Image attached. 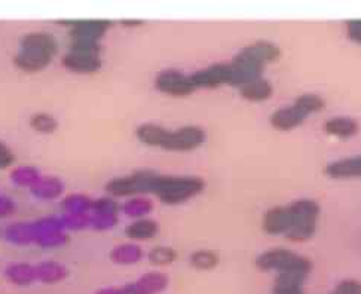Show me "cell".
Here are the masks:
<instances>
[{
	"label": "cell",
	"mask_w": 361,
	"mask_h": 294,
	"mask_svg": "<svg viewBox=\"0 0 361 294\" xmlns=\"http://www.w3.org/2000/svg\"><path fill=\"white\" fill-rule=\"evenodd\" d=\"M58 41L52 33L30 32L21 36L18 51L12 57V63L23 73H41L51 66L58 54Z\"/></svg>",
	"instance_id": "cell-1"
},
{
	"label": "cell",
	"mask_w": 361,
	"mask_h": 294,
	"mask_svg": "<svg viewBox=\"0 0 361 294\" xmlns=\"http://www.w3.org/2000/svg\"><path fill=\"white\" fill-rule=\"evenodd\" d=\"M320 205L312 199H299L286 207H272L263 215L262 226L269 235H286L293 228H317Z\"/></svg>",
	"instance_id": "cell-2"
},
{
	"label": "cell",
	"mask_w": 361,
	"mask_h": 294,
	"mask_svg": "<svg viewBox=\"0 0 361 294\" xmlns=\"http://www.w3.org/2000/svg\"><path fill=\"white\" fill-rule=\"evenodd\" d=\"M206 189V182L193 175H161L155 179L152 193L165 205H179Z\"/></svg>",
	"instance_id": "cell-3"
},
{
	"label": "cell",
	"mask_w": 361,
	"mask_h": 294,
	"mask_svg": "<svg viewBox=\"0 0 361 294\" xmlns=\"http://www.w3.org/2000/svg\"><path fill=\"white\" fill-rule=\"evenodd\" d=\"M156 175L158 173L152 170H137L109 180L104 186V190L112 198H133V196L152 193Z\"/></svg>",
	"instance_id": "cell-4"
},
{
	"label": "cell",
	"mask_w": 361,
	"mask_h": 294,
	"mask_svg": "<svg viewBox=\"0 0 361 294\" xmlns=\"http://www.w3.org/2000/svg\"><path fill=\"white\" fill-rule=\"evenodd\" d=\"M256 266L260 271H277L278 273L286 272H299L308 273L312 269V263L309 259L299 256V254L293 253L286 248H272L265 253H262L256 259Z\"/></svg>",
	"instance_id": "cell-5"
},
{
	"label": "cell",
	"mask_w": 361,
	"mask_h": 294,
	"mask_svg": "<svg viewBox=\"0 0 361 294\" xmlns=\"http://www.w3.org/2000/svg\"><path fill=\"white\" fill-rule=\"evenodd\" d=\"M58 23L69 27L70 41L101 42V39L113 27L112 19H104V18L60 19Z\"/></svg>",
	"instance_id": "cell-6"
},
{
	"label": "cell",
	"mask_w": 361,
	"mask_h": 294,
	"mask_svg": "<svg viewBox=\"0 0 361 294\" xmlns=\"http://www.w3.org/2000/svg\"><path fill=\"white\" fill-rule=\"evenodd\" d=\"M229 66L232 73L231 85L240 88L242 85L262 77V72L266 64H263L259 58L251 52V49L246 46L242 48L235 57H233V60Z\"/></svg>",
	"instance_id": "cell-7"
},
{
	"label": "cell",
	"mask_w": 361,
	"mask_h": 294,
	"mask_svg": "<svg viewBox=\"0 0 361 294\" xmlns=\"http://www.w3.org/2000/svg\"><path fill=\"white\" fill-rule=\"evenodd\" d=\"M206 131L198 125H184L177 130H168L161 149L170 152H191L206 143Z\"/></svg>",
	"instance_id": "cell-8"
},
{
	"label": "cell",
	"mask_w": 361,
	"mask_h": 294,
	"mask_svg": "<svg viewBox=\"0 0 361 294\" xmlns=\"http://www.w3.org/2000/svg\"><path fill=\"white\" fill-rule=\"evenodd\" d=\"M61 64L75 75H95L101 70V52L81 51V49H67L61 57Z\"/></svg>",
	"instance_id": "cell-9"
},
{
	"label": "cell",
	"mask_w": 361,
	"mask_h": 294,
	"mask_svg": "<svg viewBox=\"0 0 361 294\" xmlns=\"http://www.w3.org/2000/svg\"><path fill=\"white\" fill-rule=\"evenodd\" d=\"M155 88L159 92L173 97H186L195 91L191 77L175 68H167L156 76Z\"/></svg>",
	"instance_id": "cell-10"
},
{
	"label": "cell",
	"mask_w": 361,
	"mask_h": 294,
	"mask_svg": "<svg viewBox=\"0 0 361 294\" xmlns=\"http://www.w3.org/2000/svg\"><path fill=\"white\" fill-rule=\"evenodd\" d=\"M189 77L195 90H198V88H217L222 85H231V66L217 63L189 75Z\"/></svg>",
	"instance_id": "cell-11"
},
{
	"label": "cell",
	"mask_w": 361,
	"mask_h": 294,
	"mask_svg": "<svg viewBox=\"0 0 361 294\" xmlns=\"http://www.w3.org/2000/svg\"><path fill=\"white\" fill-rule=\"evenodd\" d=\"M170 280L162 272H148L137 281L126 284L125 294H159L168 287Z\"/></svg>",
	"instance_id": "cell-12"
},
{
	"label": "cell",
	"mask_w": 361,
	"mask_h": 294,
	"mask_svg": "<svg viewBox=\"0 0 361 294\" xmlns=\"http://www.w3.org/2000/svg\"><path fill=\"white\" fill-rule=\"evenodd\" d=\"M64 192L66 184L60 177H57V175H42L41 180L30 189L33 198L45 202L57 201L60 198L63 199Z\"/></svg>",
	"instance_id": "cell-13"
},
{
	"label": "cell",
	"mask_w": 361,
	"mask_h": 294,
	"mask_svg": "<svg viewBox=\"0 0 361 294\" xmlns=\"http://www.w3.org/2000/svg\"><path fill=\"white\" fill-rule=\"evenodd\" d=\"M308 115L302 112L297 106L291 104L287 107H281L271 115L269 122L278 131H291L304 124Z\"/></svg>",
	"instance_id": "cell-14"
},
{
	"label": "cell",
	"mask_w": 361,
	"mask_h": 294,
	"mask_svg": "<svg viewBox=\"0 0 361 294\" xmlns=\"http://www.w3.org/2000/svg\"><path fill=\"white\" fill-rule=\"evenodd\" d=\"M6 280L17 287H30L37 282L36 264L28 262H14L5 268Z\"/></svg>",
	"instance_id": "cell-15"
},
{
	"label": "cell",
	"mask_w": 361,
	"mask_h": 294,
	"mask_svg": "<svg viewBox=\"0 0 361 294\" xmlns=\"http://www.w3.org/2000/svg\"><path fill=\"white\" fill-rule=\"evenodd\" d=\"M124 233L126 238L131 239V242L150 241L159 233V223L150 217L135 219L130 224H126Z\"/></svg>",
	"instance_id": "cell-16"
},
{
	"label": "cell",
	"mask_w": 361,
	"mask_h": 294,
	"mask_svg": "<svg viewBox=\"0 0 361 294\" xmlns=\"http://www.w3.org/2000/svg\"><path fill=\"white\" fill-rule=\"evenodd\" d=\"M2 235L6 242L17 245V247H27V245L35 244L33 222H15L8 224Z\"/></svg>",
	"instance_id": "cell-17"
},
{
	"label": "cell",
	"mask_w": 361,
	"mask_h": 294,
	"mask_svg": "<svg viewBox=\"0 0 361 294\" xmlns=\"http://www.w3.org/2000/svg\"><path fill=\"white\" fill-rule=\"evenodd\" d=\"M69 277V269L66 264L55 260H45L36 264V278L37 282L54 286V284L63 282Z\"/></svg>",
	"instance_id": "cell-18"
},
{
	"label": "cell",
	"mask_w": 361,
	"mask_h": 294,
	"mask_svg": "<svg viewBox=\"0 0 361 294\" xmlns=\"http://www.w3.org/2000/svg\"><path fill=\"white\" fill-rule=\"evenodd\" d=\"M144 253L139 244L135 242H122L115 245L109 253V259L119 266H131L143 260Z\"/></svg>",
	"instance_id": "cell-19"
},
{
	"label": "cell",
	"mask_w": 361,
	"mask_h": 294,
	"mask_svg": "<svg viewBox=\"0 0 361 294\" xmlns=\"http://www.w3.org/2000/svg\"><path fill=\"white\" fill-rule=\"evenodd\" d=\"M324 171L331 179L361 177V155L330 162Z\"/></svg>",
	"instance_id": "cell-20"
},
{
	"label": "cell",
	"mask_w": 361,
	"mask_h": 294,
	"mask_svg": "<svg viewBox=\"0 0 361 294\" xmlns=\"http://www.w3.org/2000/svg\"><path fill=\"white\" fill-rule=\"evenodd\" d=\"M272 92H274V88H272L271 82L265 79V77H259V79L240 86L241 97L253 103H262L269 100Z\"/></svg>",
	"instance_id": "cell-21"
},
{
	"label": "cell",
	"mask_w": 361,
	"mask_h": 294,
	"mask_svg": "<svg viewBox=\"0 0 361 294\" xmlns=\"http://www.w3.org/2000/svg\"><path fill=\"white\" fill-rule=\"evenodd\" d=\"M167 131L168 130L164 128L162 125L153 122H144L137 126V130H135V137H137V140L144 146L159 147L161 149L165 140V135H167Z\"/></svg>",
	"instance_id": "cell-22"
},
{
	"label": "cell",
	"mask_w": 361,
	"mask_h": 294,
	"mask_svg": "<svg viewBox=\"0 0 361 294\" xmlns=\"http://www.w3.org/2000/svg\"><path fill=\"white\" fill-rule=\"evenodd\" d=\"M324 131L336 139H349L358 133V124L353 117L336 116L324 124Z\"/></svg>",
	"instance_id": "cell-23"
},
{
	"label": "cell",
	"mask_w": 361,
	"mask_h": 294,
	"mask_svg": "<svg viewBox=\"0 0 361 294\" xmlns=\"http://www.w3.org/2000/svg\"><path fill=\"white\" fill-rule=\"evenodd\" d=\"M306 277L305 273L299 272L278 273L274 282V294H304L302 287H304Z\"/></svg>",
	"instance_id": "cell-24"
},
{
	"label": "cell",
	"mask_w": 361,
	"mask_h": 294,
	"mask_svg": "<svg viewBox=\"0 0 361 294\" xmlns=\"http://www.w3.org/2000/svg\"><path fill=\"white\" fill-rule=\"evenodd\" d=\"M42 175L43 174L33 165H18L11 170L9 179H11L12 184H15L17 188L30 190L33 186L41 180Z\"/></svg>",
	"instance_id": "cell-25"
},
{
	"label": "cell",
	"mask_w": 361,
	"mask_h": 294,
	"mask_svg": "<svg viewBox=\"0 0 361 294\" xmlns=\"http://www.w3.org/2000/svg\"><path fill=\"white\" fill-rule=\"evenodd\" d=\"M94 199L81 192L64 195L61 199V208L64 214H91Z\"/></svg>",
	"instance_id": "cell-26"
},
{
	"label": "cell",
	"mask_w": 361,
	"mask_h": 294,
	"mask_svg": "<svg viewBox=\"0 0 361 294\" xmlns=\"http://www.w3.org/2000/svg\"><path fill=\"white\" fill-rule=\"evenodd\" d=\"M28 126L41 135H52L60 128V121L50 112H35L28 117Z\"/></svg>",
	"instance_id": "cell-27"
},
{
	"label": "cell",
	"mask_w": 361,
	"mask_h": 294,
	"mask_svg": "<svg viewBox=\"0 0 361 294\" xmlns=\"http://www.w3.org/2000/svg\"><path fill=\"white\" fill-rule=\"evenodd\" d=\"M152 210H153V202L149 198H146L144 195L128 198L121 207V211L134 220L148 217V215L152 213Z\"/></svg>",
	"instance_id": "cell-28"
},
{
	"label": "cell",
	"mask_w": 361,
	"mask_h": 294,
	"mask_svg": "<svg viewBox=\"0 0 361 294\" xmlns=\"http://www.w3.org/2000/svg\"><path fill=\"white\" fill-rule=\"evenodd\" d=\"M251 52L255 54L263 64L277 61L281 55V49L269 41H256L255 43L248 45Z\"/></svg>",
	"instance_id": "cell-29"
},
{
	"label": "cell",
	"mask_w": 361,
	"mask_h": 294,
	"mask_svg": "<svg viewBox=\"0 0 361 294\" xmlns=\"http://www.w3.org/2000/svg\"><path fill=\"white\" fill-rule=\"evenodd\" d=\"M191 266L198 271H211L219 264V254L213 250H198L191 254Z\"/></svg>",
	"instance_id": "cell-30"
},
{
	"label": "cell",
	"mask_w": 361,
	"mask_h": 294,
	"mask_svg": "<svg viewBox=\"0 0 361 294\" xmlns=\"http://www.w3.org/2000/svg\"><path fill=\"white\" fill-rule=\"evenodd\" d=\"M177 259V253L168 245H158L148 253V260L153 266H170Z\"/></svg>",
	"instance_id": "cell-31"
},
{
	"label": "cell",
	"mask_w": 361,
	"mask_h": 294,
	"mask_svg": "<svg viewBox=\"0 0 361 294\" xmlns=\"http://www.w3.org/2000/svg\"><path fill=\"white\" fill-rule=\"evenodd\" d=\"M293 104L297 106L299 109L308 116L312 115V113H317L320 110H323L324 106H326L323 98H321L317 94H302L296 98Z\"/></svg>",
	"instance_id": "cell-32"
},
{
	"label": "cell",
	"mask_w": 361,
	"mask_h": 294,
	"mask_svg": "<svg viewBox=\"0 0 361 294\" xmlns=\"http://www.w3.org/2000/svg\"><path fill=\"white\" fill-rule=\"evenodd\" d=\"M67 242H69V233H67L66 231L41 235V237H37L35 239V244L37 245V247L45 248V250H54V248L64 247Z\"/></svg>",
	"instance_id": "cell-33"
},
{
	"label": "cell",
	"mask_w": 361,
	"mask_h": 294,
	"mask_svg": "<svg viewBox=\"0 0 361 294\" xmlns=\"http://www.w3.org/2000/svg\"><path fill=\"white\" fill-rule=\"evenodd\" d=\"M119 217L118 214H101V213H91L90 215V229L97 232L112 231L118 224Z\"/></svg>",
	"instance_id": "cell-34"
},
{
	"label": "cell",
	"mask_w": 361,
	"mask_h": 294,
	"mask_svg": "<svg viewBox=\"0 0 361 294\" xmlns=\"http://www.w3.org/2000/svg\"><path fill=\"white\" fill-rule=\"evenodd\" d=\"M90 215L91 214H63L61 220L64 229L67 232H79L84 229H90Z\"/></svg>",
	"instance_id": "cell-35"
},
{
	"label": "cell",
	"mask_w": 361,
	"mask_h": 294,
	"mask_svg": "<svg viewBox=\"0 0 361 294\" xmlns=\"http://www.w3.org/2000/svg\"><path fill=\"white\" fill-rule=\"evenodd\" d=\"M91 213H101V214H119L121 205L116 202L112 196H101L99 199H94L92 211Z\"/></svg>",
	"instance_id": "cell-36"
},
{
	"label": "cell",
	"mask_w": 361,
	"mask_h": 294,
	"mask_svg": "<svg viewBox=\"0 0 361 294\" xmlns=\"http://www.w3.org/2000/svg\"><path fill=\"white\" fill-rule=\"evenodd\" d=\"M17 162L15 152L5 141L0 140V171L12 170Z\"/></svg>",
	"instance_id": "cell-37"
},
{
	"label": "cell",
	"mask_w": 361,
	"mask_h": 294,
	"mask_svg": "<svg viewBox=\"0 0 361 294\" xmlns=\"http://www.w3.org/2000/svg\"><path fill=\"white\" fill-rule=\"evenodd\" d=\"M17 213V201L11 196L0 193V219H8Z\"/></svg>",
	"instance_id": "cell-38"
},
{
	"label": "cell",
	"mask_w": 361,
	"mask_h": 294,
	"mask_svg": "<svg viewBox=\"0 0 361 294\" xmlns=\"http://www.w3.org/2000/svg\"><path fill=\"white\" fill-rule=\"evenodd\" d=\"M331 294H361V281L344 280Z\"/></svg>",
	"instance_id": "cell-39"
},
{
	"label": "cell",
	"mask_w": 361,
	"mask_h": 294,
	"mask_svg": "<svg viewBox=\"0 0 361 294\" xmlns=\"http://www.w3.org/2000/svg\"><path fill=\"white\" fill-rule=\"evenodd\" d=\"M347 33L351 41L361 45V19H349L347 23Z\"/></svg>",
	"instance_id": "cell-40"
},
{
	"label": "cell",
	"mask_w": 361,
	"mask_h": 294,
	"mask_svg": "<svg viewBox=\"0 0 361 294\" xmlns=\"http://www.w3.org/2000/svg\"><path fill=\"white\" fill-rule=\"evenodd\" d=\"M95 294H125V291L124 288H118V287H104L97 291Z\"/></svg>",
	"instance_id": "cell-41"
},
{
	"label": "cell",
	"mask_w": 361,
	"mask_h": 294,
	"mask_svg": "<svg viewBox=\"0 0 361 294\" xmlns=\"http://www.w3.org/2000/svg\"><path fill=\"white\" fill-rule=\"evenodd\" d=\"M121 24L124 27H140L144 24L143 19H122Z\"/></svg>",
	"instance_id": "cell-42"
},
{
	"label": "cell",
	"mask_w": 361,
	"mask_h": 294,
	"mask_svg": "<svg viewBox=\"0 0 361 294\" xmlns=\"http://www.w3.org/2000/svg\"><path fill=\"white\" fill-rule=\"evenodd\" d=\"M0 235H2V229H0Z\"/></svg>",
	"instance_id": "cell-43"
}]
</instances>
